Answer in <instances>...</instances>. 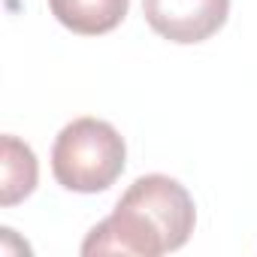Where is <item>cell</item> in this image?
<instances>
[{
    "instance_id": "4",
    "label": "cell",
    "mask_w": 257,
    "mask_h": 257,
    "mask_svg": "<svg viewBox=\"0 0 257 257\" xmlns=\"http://www.w3.org/2000/svg\"><path fill=\"white\" fill-rule=\"evenodd\" d=\"M49 10L67 31L79 37H100L124 22L131 0H49Z\"/></svg>"
},
{
    "instance_id": "5",
    "label": "cell",
    "mask_w": 257,
    "mask_h": 257,
    "mask_svg": "<svg viewBox=\"0 0 257 257\" xmlns=\"http://www.w3.org/2000/svg\"><path fill=\"white\" fill-rule=\"evenodd\" d=\"M0 146H4L0 149V206L10 209L34 194L40 179V164L34 149L13 134H7Z\"/></svg>"
},
{
    "instance_id": "3",
    "label": "cell",
    "mask_w": 257,
    "mask_h": 257,
    "mask_svg": "<svg viewBox=\"0 0 257 257\" xmlns=\"http://www.w3.org/2000/svg\"><path fill=\"white\" fill-rule=\"evenodd\" d=\"M143 16L158 37L194 46L224 28L230 0H143Z\"/></svg>"
},
{
    "instance_id": "1",
    "label": "cell",
    "mask_w": 257,
    "mask_h": 257,
    "mask_svg": "<svg viewBox=\"0 0 257 257\" xmlns=\"http://www.w3.org/2000/svg\"><path fill=\"white\" fill-rule=\"evenodd\" d=\"M197 224L194 197L170 176L152 173L137 179L118 200L115 212L103 218L82 242V254H131L158 257L179 251Z\"/></svg>"
},
{
    "instance_id": "2",
    "label": "cell",
    "mask_w": 257,
    "mask_h": 257,
    "mask_svg": "<svg viewBox=\"0 0 257 257\" xmlns=\"http://www.w3.org/2000/svg\"><path fill=\"white\" fill-rule=\"evenodd\" d=\"M127 146L109 121L76 118L52 146V173L61 188L76 194H97L115 185L124 173Z\"/></svg>"
}]
</instances>
